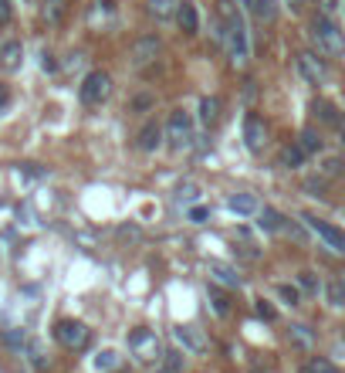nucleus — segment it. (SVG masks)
<instances>
[{"label":"nucleus","mask_w":345,"mask_h":373,"mask_svg":"<svg viewBox=\"0 0 345 373\" xmlns=\"http://www.w3.org/2000/svg\"><path fill=\"white\" fill-rule=\"evenodd\" d=\"M159 363H163V373H183V370H187V363H183V353H180V350H166V353L159 356Z\"/></svg>","instance_id":"4be33fe9"},{"label":"nucleus","mask_w":345,"mask_h":373,"mask_svg":"<svg viewBox=\"0 0 345 373\" xmlns=\"http://www.w3.org/2000/svg\"><path fill=\"white\" fill-rule=\"evenodd\" d=\"M311 112H315V116H318L325 125H339V123H342V116L335 112V105H332V102H322V99H318V102L311 105Z\"/></svg>","instance_id":"412c9836"},{"label":"nucleus","mask_w":345,"mask_h":373,"mask_svg":"<svg viewBox=\"0 0 345 373\" xmlns=\"http://www.w3.org/2000/svg\"><path fill=\"white\" fill-rule=\"evenodd\" d=\"M112 0H92V7H88V24L92 28H98V24H105L109 17H112Z\"/></svg>","instance_id":"f3484780"},{"label":"nucleus","mask_w":345,"mask_h":373,"mask_svg":"<svg viewBox=\"0 0 345 373\" xmlns=\"http://www.w3.org/2000/svg\"><path fill=\"white\" fill-rule=\"evenodd\" d=\"M207 217H210V210H207V208H190V221H193V224H203Z\"/></svg>","instance_id":"49530a36"},{"label":"nucleus","mask_w":345,"mask_h":373,"mask_svg":"<svg viewBox=\"0 0 345 373\" xmlns=\"http://www.w3.org/2000/svg\"><path fill=\"white\" fill-rule=\"evenodd\" d=\"M281 231H284V234H291L295 241H305V238H308V234H305V228H302V224H295V221H291V224L284 221V228H281Z\"/></svg>","instance_id":"e433bc0d"},{"label":"nucleus","mask_w":345,"mask_h":373,"mask_svg":"<svg viewBox=\"0 0 345 373\" xmlns=\"http://www.w3.org/2000/svg\"><path fill=\"white\" fill-rule=\"evenodd\" d=\"M78 95H81L85 105H102V102L112 95V79H109L105 72H88V75L81 79Z\"/></svg>","instance_id":"7ed1b4c3"},{"label":"nucleus","mask_w":345,"mask_h":373,"mask_svg":"<svg viewBox=\"0 0 345 373\" xmlns=\"http://www.w3.org/2000/svg\"><path fill=\"white\" fill-rule=\"evenodd\" d=\"M54 339H58L61 346H68V350H81V346L88 343V330H85V323H78V319H61V323L54 326Z\"/></svg>","instance_id":"6e6552de"},{"label":"nucleus","mask_w":345,"mask_h":373,"mask_svg":"<svg viewBox=\"0 0 345 373\" xmlns=\"http://www.w3.org/2000/svg\"><path fill=\"white\" fill-rule=\"evenodd\" d=\"M278 299L284 302V305H298L302 302V289H295V285H278Z\"/></svg>","instance_id":"c85d7f7f"},{"label":"nucleus","mask_w":345,"mask_h":373,"mask_svg":"<svg viewBox=\"0 0 345 373\" xmlns=\"http://www.w3.org/2000/svg\"><path fill=\"white\" fill-rule=\"evenodd\" d=\"M118 367V353L115 350H102L98 356H95V370L105 373V370H115Z\"/></svg>","instance_id":"bb28decb"},{"label":"nucleus","mask_w":345,"mask_h":373,"mask_svg":"<svg viewBox=\"0 0 345 373\" xmlns=\"http://www.w3.org/2000/svg\"><path fill=\"white\" fill-rule=\"evenodd\" d=\"M339 7H342V0H318V10H322V14H328V17H332Z\"/></svg>","instance_id":"37998d69"},{"label":"nucleus","mask_w":345,"mask_h":373,"mask_svg":"<svg viewBox=\"0 0 345 373\" xmlns=\"http://www.w3.org/2000/svg\"><path fill=\"white\" fill-rule=\"evenodd\" d=\"M227 24V51L230 58H233V65H244L247 58H251V41H247V24H244V10L237 14V17H230L224 21Z\"/></svg>","instance_id":"f03ea898"},{"label":"nucleus","mask_w":345,"mask_h":373,"mask_svg":"<svg viewBox=\"0 0 345 373\" xmlns=\"http://www.w3.org/2000/svg\"><path fill=\"white\" fill-rule=\"evenodd\" d=\"M146 7H149V14H153V17L166 21V17H176V10H180V0H149Z\"/></svg>","instance_id":"aec40b11"},{"label":"nucleus","mask_w":345,"mask_h":373,"mask_svg":"<svg viewBox=\"0 0 345 373\" xmlns=\"http://www.w3.org/2000/svg\"><path fill=\"white\" fill-rule=\"evenodd\" d=\"M41 68H44V72H54V68H58V61H54V54H51V51H44V54H41Z\"/></svg>","instance_id":"de8ad7c7"},{"label":"nucleus","mask_w":345,"mask_h":373,"mask_svg":"<svg viewBox=\"0 0 345 373\" xmlns=\"http://www.w3.org/2000/svg\"><path fill=\"white\" fill-rule=\"evenodd\" d=\"M129 350H132V356L139 360V363H153L163 356V350H159V339H156V332L149 330H136L129 332Z\"/></svg>","instance_id":"20e7f679"},{"label":"nucleus","mask_w":345,"mask_h":373,"mask_svg":"<svg viewBox=\"0 0 345 373\" xmlns=\"http://www.w3.org/2000/svg\"><path fill=\"white\" fill-rule=\"evenodd\" d=\"M176 21H180V28H183L187 34H196V28H200V17H196V7H193V3H180Z\"/></svg>","instance_id":"a211bd4d"},{"label":"nucleus","mask_w":345,"mask_h":373,"mask_svg":"<svg viewBox=\"0 0 345 373\" xmlns=\"http://www.w3.org/2000/svg\"><path fill=\"white\" fill-rule=\"evenodd\" d=\"M305 150H302V146H298V143H295V146H284V150H281V166H288V170H298V166L305 163Z\"/></svg>","instance_id":"5701e85b"},{"label":"nucleus","mask_w":345,"mask_h":373,"mask_svg":"<svg viewBox=\"0 0 345 373\" xmlns=\"http://www.w3.org/2000/svg\"><path fill=\"white\" fill-rule=\"evenodd\" d=\"M210 302H213V312L217 316H227L230 312V302H227V295L217 289V285H210Z\"/></svg>","instance_id":"cd10ccee"},{"label":"nucleus","mask_w":345,"mask_h":373,"mask_svg":"<svg viewBox=\"0 0 345 373\" xmlns=\"http://www.w3.org/2000/svg\"><path fill=\"white\" fill-rule=\"evenodd\" d=\"M3 339H7V346H14V350H21V346H24V330H10V332H7V336H3Z\"/></svg>","instance_id":"58836bf2"},{"label":"nucleus","mask_w":345,"mask_h":373,"mask_svg":"<svg viewBox=\"0 0 345 373\" xmlns=\"http://www.w3.org/2000/svg\"><path fill=\"white\" fill-rule=\"evenodd\" d=\"M302 3H305V0H284V7H291V10H295V14H298V10H302Z\"/></svg>","instance_id":"3c124183"},{"label":"nucleus","mask_w":345,"mask_h":373,"mask_svg":"<svg viewBox=\"0 0 345 373\" xmlns=\"http://www.w3.org/2000/svg\"><path fill=\"white\" fill-rule=\"evenodd\" d=\"M233 254H240L244 261H258V258H261V251H254L251 245H237V248H233Z\"/></svg>","instance_id":"4c0bfd02"},{"label":"nucleus","mask_w":345,"mask_h":373,"mask_svg":"<svg viewBox=\"0 0 345 373\" xmlns=\"http://www.w3.org/2000/svg\"><path fill=\"white\" fill-rule=\"evenodd\" d=\"M298 289L308 292V295H318V289H322V285H318V279H315L311 272H298Z\"/></svg>","instance_id":"c756f323"},{"label":"nucleus","mask_w":345,"mask_h":373,"mask_svg":"<svg viewBox=\"0 0 345 373\" xmlns=\"http://www.w3.org/2000/svg\"><path fill=\"white\" fill-rule=\"evenodd\" d=\"M298 373H315V370H311V363H308V367H302V370H298Z\"/></svg>","instance_id":"603ef678"},{"label":"nucleus","mask_w":345,"mask_h":373,"mask_svg":"<svg viewBox=\"0 0 345 373\" xmlns=\"http://www.w3.org/2000/svg\"><path fill=\"white\" fill-rule=\"evenodd\" d=\"M291 336H295L302 346H311V332H308V326H295V330H291Z\"/></svg>","instance_id":"c03bdc74"},{"label":"nucleus","mask_w":345,"mask_h":373,"mask_svg":"<svg viewBox=\"0 0 345 373\" xmlns=\"http://www.w3.org/2000/svg\"><path fill=\"white\" fill-rule=\"evenodd\" d=\"M298 72H302V79L311 85H325V79H328V68H325V61L318 58V54H311V51H302L298 58Z\"/></svg>","instance_id":"1a4fd4ad"},{"label":"nucleus","mask_w":345,"mask_h":373,"mask_svg":"<svg viewBox=\"0 0 345 373\" xmlns=\"http://www.w3.org/2000/svg\"><path fill=\"white\" fill-rule=\"evenodd\" d=\"M166 139H169L176 150L190 146V139H193V123H190V116H187L183 109L169 112V123H166Z\"/></svg>","instance_id":"39448f33"},{"label":"nucleus","mask_w":345,"mask_h":373,"mask_svg":"<svg viewBox=\"0 0 345 373\" xmlns=\"http://www.w3.org/2000/svg\"><path fill=\"white\" fill-rule=\"evenodd\" d=\"M7 105H10V88H7V85L0 82V112H3Z\"/></svg>","instance_id":"09e8293b"},{"label":"nucleus","mask_w":345,"mask_h":373,"mask_svg":"<svg viewBox=\"0 0 345 373\" xmlns=\"http://www.w3.org/2000/svg\"><path fill=\"white\" fill-rule=\"evenodd\" d=\"M254 309H258V316H261V319H278V309H274V305H271L268 299H258V302H254Z\"/></svg>","instance_id":"72a5a7b5"},{"label":"nucleus","mask_w":345,"mask_h":373,"mask_svg":"<svg viewBox=\"0 0 345 373\" xmlns=\"http://www.w3.org/2000/svg\"><path fill=\"white\" fill-rule=\"evenodd\" d=\"M298 146L305 150L308 157H311V153H322V139H318V132H315V129H305V132L298 136Z\"/></svg>","instance_id":"a878e982"},{"label":"nucleus","mask_w":345,"mask_h":373,"mask_svg":"<svg viewBox=\"0 0 345 373\" xmlns=\"http://www.w3.org/2000/svg\"><path fill=\"white\" fill-rule=\"evenodd\" d=\"M118 238H129V241H139V238H143V231H139V228H132V224H122V228H118Z\"/></svg>","instance_id":"ea45409f"},{"label":"nucleus","mask_w":345,"mask_h":373,"mask_svg":"<svg viewBox=\"0 0 345 373\" xmlns=\"http://www.w3.org/2000/svg\"><path fill=\"white\" fill-rule=\"evenodd\" d=\"M339 129H342V136H345V119H342V123H339Z\"/></svg>","instance_id":"864d4df0"},{"label":"nucleus","mask_w":345,"mask_h":373,"mask_svg":"<svg viewBox=\"0 0 345 373\" xmlns=\"http://www.w3.org/2000/svg\"><path fill=\"white\" fill-rule=\"evenodd\" d=\"M258 228H261V231H281V228H284V217L274 208H261L258 210Z\"/></svg>","instance_id":"6ab92c4d"},{"label":"nucleus","mask_w":345,"mask_h":373,"mask_svg":"<svg viewBox=\"0 0 345 373\" xmlns=\"http://www.w3.org/2000/svg\"><path fill=\"white\" fill-rule=\"evenodd\" d=\"M254 17L274 21V17H278V0H258V14H254Z\"/></svg>","instance_id":"7c9ffc66"},{"label":"nucleus","mask_w":345,"mask_h":373,"mask_svg":"<svg viewBox=\"0 0 345 373\" xmlns=\"http://www.w3.org/2000/svg\"><path fill=\"white\" fill-rule=\"evenodd\" d=\"M159 51H163V41L149 34V38H139V41L129 48V65L132 68H146V65H153L156 58H159Z\"/></svg>","instance_id":"423d86ee"},{"label":"nucleus","mask_w":345,"mask_h":373,"mask_svg":"<svg viewBox=\"0 0 345 373\" xmlns=\"http://www.w3.org/2000/svg\"><path fill=\"white\" fill-rule=\"evenodd\" d=\"M244 143H247V150L251 153H261L264 150V143H268V129H264V119L261 116H244Z\"/></svg>","instance_id":"9d476101"},{"label":"nucleus","mask_w":345,"mask_h":373,"mask_svg":"<svg viewBox=\"0 0 345 373\" xmlns=\"http://www.w3.org/2000/svg\"><path fill=\"white\" fill-rule=\"evenodd\" d=\"M153 105H156V99L149 95V92H143V95H136V99H132V112H149Z\"/></svg>","instance_id":"2f4dec72"},{"label":"nucleus","mask_w":345,"mask_h":373,"mask_svg":"<svg viewBox=\"0 0 345 373\" xmlns=\"http://www.w3.org/2000/svg\"><path fill=\"white\" fill-rule=\"evenodd\" d=\"M227 208L233 210L237 217H251V214H258V210H261V204H258V197H254V194H230Z\"/></svg>","instance_id":"4468645a"},{"label":"nucleus","mask_w":345,"mask_h":373,"mask_svg":"<svg viewBox=\"0 0 345 373\" xmlns=\"http://www.w3.org/2000/svg\"><path fill=\"white\" fill-rule=\"evenodd\" d=\"M41 17H44L48 24H58V21L65 17V0H44V7H41Z\"/></svg>","instance_id":"b1692460"},{"label":"nucleus","mask_w":345,"mask_h":373,"mask_svg":"<svg viewBox=\"0 0 345 373\" xmlns=\"http://www.w3.org/2000/svg\"><path fill=\"white\" fill-rule=\"evenodd\" d=\"M302 221H305L308 228H311V231H315V234H318V238H322V241H325V245H328L332 251H342V254H345V234L339 231V228H335V224H328V221H318L315 214H302Z\"/></svg>","instance_id":"0eeeda50"},{"label":"nucleus","mask_w":345,"mask_h":373,"mask_svg":"<svg viewBox=\"0 0 345 373\" xmlns=\"http://www.w3.org/2000/svg\"><path fill=\"white\" fill-rule=\"evenodd\" d=\"M220 116H224V102H220L217 95L200 99V123H203V125H217V123H220Z\"/></svg>","instance_id":"2eb2a0df"},{"label":"nucleus","mask_w":345,"mask_h":373,"mask_svg":"<svg viewBox=\"0 0 345 373\" xmlns=\"http://www.w3.org/2000/svg\"><path fill=\"white\" fill-rule=\"evenodd\" d=\"M21 173H24L28 180H44V177H48V170L38 166V163H24V166H21Z\"/></svg>","instance_id":"c9c22d12"},{"label":"nucleus","mask_w":345,"mask_h":373,"mask_svg":"<svg viewBox=\"0 0 345 373\" xmlns=\"http://www.w3.org/2000/svg\"><path fill=\"white\" fill-rule=\"evenodd\" d=\"M311 370H315V373H339L332 363H328V360H322V356H315V360H311Z\"/></svg>","instance_id":"79ce46f5"},{"label":"nucleus","mask_w":345,"mask_h":373,"mask_svg":"<svg viewBox=\"0 0 345 373\" xmlns=\"http://www.w3.org/2000/svg\"><path fill=\"white\" fill-rule=\"evenodd\" d=\"M237 7L247 10V14H258V0H237Z\"/></svg>","instance_id":"8fccbe9b"},{"label":"nucleus","mask_w":345,"mask_h":373,"mask_svg":"<svg viewBox=\"0 0 345 373\" xmlns=\"http://www.w3.org/2000/svg\"><path fill=\"white\" fill-rule=\"evenodd\" d=\"M210 275H213V282L217 285H227V289H240V275L227 268V265H220V261H210Z\"/></svg>","instance_id":"dca6fc26"},{"label":"nucleus","mask_w":345,"mask_h":373,"mask_svg":"<svg viewBox=\"0 0 345 373\" xmlns=\"http://www.w3.org/2000/svg\"><path fill=\"white\" fill-rule=\"evenodd\" d=\"M10 17H14V7H10V0H0V24H10Z\"/></svg>","instance_id":"a18cd8bd"},{"label":"nucleus","mask_w":345,"mask_h":373,"mask_svg":"<svg viewBox=\"0 0 345 373\" xmlns=\"http://www.w3.org/2000/svg\"><path fill=\"white\" fill-rule=\"evenodd\" d=\"M21 58H24V48L17 38H7V41H0V68H7V72H17L21 68Z\"/></svg>","instance_id":"f8f14e48"},{"label":"nucleus","mask_w":345,"mask_h":373,"mask_svg":"<svg viewBox=\"0 0 345 373\" xmlns=\"http://www.w3.org/2000/svg\"><path fill=\"white\" fill-rule=\"evenodd\" d=\"M173 339H176L187 353H203V350H207V339H203V332L196 330V326H176V330H173Z\"/></svg>","instance_id":"9b49d317"},{"label":"nucleus","mask_w":345,"mask_h":373,"mask_svg":"<svg viewBox=\"0 0 345 373\" xmlns=\"http://www.w3.org/2000/svg\"><path fill=\"white\" fill-rule=\"evenodd\" d=\"M328 299H332V305H345V282H332L328 285Z\"/></svg>","instance_id":"f704fd0d"},{"label":"nucleus","mask_w":345,"mask_h":373,"mask_svg":"<svg viewBox=\"0 0 345 373\" xmlns=\"http://www.w3.org/2000/svg\"><path fill=\"white\" fill-rule=\"evenodd\" d=\"M308 34H311V41L318 48V54H328V58L345 54V34L339 31V24L328 14H315L311 24H308Z\"/></svg>","instance_id":"f257e3e1"},{"label":"nucleus","mask_w":345,"mask_h":373,"mask_svg":"<svg viewBox=\"0 0 345 373\" xmlns=\"http://www.w3.org/2000/svg\"><path fill=\"white\" fill-rule=\"evenodd\" d=\"M342 170H345V160H342V157H325V160H322V166H318V173H322L325 180L339 177Z\"/></svg>","instance_id":"393cba45"},{"label":"nucleus","mask_w":345,"mask_h":373,"mask_svg":"<svg viewBox=\"0 0 345 373\" xmlns=\"http://www.w3.org/2000/svg\"><path fill=\"white\" fill-rule=\"evenodd\" d=\"M196 197H200V190H196L193 183H183V187L176 190V201H180V204H193Z\"/></svg>","instance_id":"473e14b6"},{"label":"nucleus","mask_w":345,"mask_h":373,"mask_svg":"<svg viewBox=\"0 0 345 373\" xmlns=\"http://www.w3.org/2000/svg\"><path fill=\"white\" fill-rule=\"evenodd\" d=\"M136 146H139L143 153H156V150L163 146V129L156 123H146L139 129V136H136Z\"/></svg>","instance_id":"ddd939ff"},{"label":"nucleus","mask_w":345,"mask_h":373,"mask_svg":"<svg viewBox=\"0 0 345 373\" xmlns=\"http://www.w3.org/2000/svg\"><path fill=\"white\" fill-rule=\"evenodd\" d=\"M31 363H34L38 370H44V367H48V360H44V353H41L38 343H31Z\"/></svg>","instance_id":"a19ab883"}]
</instances>
